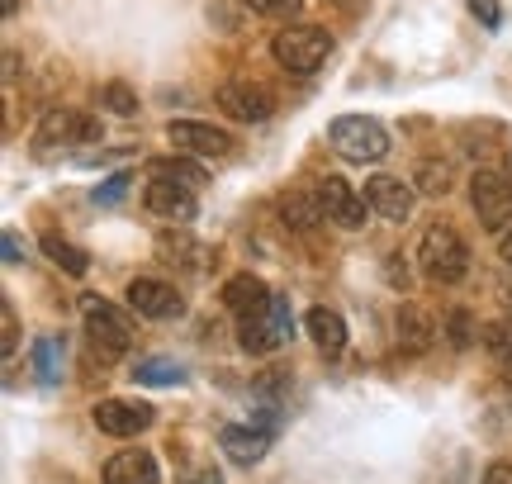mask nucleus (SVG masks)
<instances>
[{
	"label": "nucleus",
	"instance_id": "c756f323",
	"mask_svg": "<svg viewBox=\"0 0 512 484\" xmlns=\"http://www.w3.org/2000/svg\"><path fill=\"white\" fill-rule=\"evenodd\" d=\"M484 347L503 361V356H512V323H489L484 328Z\"/></svg>",
	"mask_w": 512,
	"mask_h": 484
},
{
	"label": "nucleus",
	"instance_id": "f257e3e1",
	"mask_svg": "<svg viewBox=\"0 0 512 484\" xmlns=\"http://www.w3.org/2000/svg\"><path fill=\"white\" fill-rule=\"evenodd\" d=\"M81 318H86L91 356H100V366H114V361L133 347V323H128L124 309H114L110 299L86 295L81 299Z\"/></svg>",
	"mask_w": 512,
	"mask_h": 484
},
{
	"label": "nucleus",
	"instance_id": "58836bf2",
	"mask_svg": "<svg viewBox=\"0 0 512 484\" xmlns=\"http://www.w3.org/2000/svg\"><path fill=\"white\" fill-rule=\"evenodd\" d=\"M503 375H508V385H512V356H503Z\"/></svg>",
	"mask_w": 512,
	"mask_h": 484
},
{
	"label": "nucleus",
	"instance_id": "a211bd4d",
	"mask_svg": "<svg viewBox=\"0 0 512 484\" xmlns=\"http://www.w3.org/2000/svg\"><path fill=\"white\" fill-rule=\"evenodd\" d=\"M280 219L294 228V233H313V228L323 224L328 214H323V200H318V190H285L280 195Z\"/></svg>",
	"mask_w": 512,
	"mask_h": 484
},
{
	"label": "nucleus",
	"instance_id": "b1692460",
	"mask_svg": "<svg viewBox=\"0 0 512 484\" xmlns=\"http://www.w3.org/2000/svg\"><path fill=\"white\" fill-rule=\"evenodd\" d=\"M152 176L157 181H176V186H190V190H200L209 176H204L200 162H185V157H162V162H152Z\"/></svg>",
	"mask_w": 512,
	"mask_h": 484
},
{
	"label": "nucleus",
	"instance_id": "f03ea898",
	"mask_svg": "<svg viewBox=\"0 0 512 484\" xmlns=\"http://www.w3.org/2000/svg\"><path fill=\"white\" fill-rule=\"evenodd\" d=\"M418 266L432 285H456L470 271V247L451 224H432L418 242Z\"/></svg>",
	"mask_w": 512,
	"mask_h": 484
},
{
	"label": "nucleus",
	"instance_id": "c9c22d12",
	"mask_svg": "<svg viewBox=\"0 0 512 484\" xmlns=\"http://www.w3.org/2000/svg\"><path fill=\"white\" fill-rule=\"evenodd\" d=\"M384 271H389V280H394L399 290H408V266H399V257H389V266H384Z\"/></svg>",
	"mask_w": 512,
	"mask_h": 484
},
{
	"label": "nucleus",
	"instance_id": "72a5a7b5",
	"mask_svg": "<svg viewBox=\"0 0 512 484\" xmlns=\"http://www.w3.org/2000/svg\"><path fill=\"white\" fill-rule=\"evenodd\" d=\"M479 484H512V466H508V461H494V466L484 470V480H479Z\"/></svg>",
	"mask_w": 512,
	"mask_h": 484
},
{
	"label": "nucleus",
	"instance_id": "20e7f679",
	"mask_svg": "<svg viewBox=\"0 0 512 484\" xmlns=\"http://www.w3.org/2000/svg\"><path fill=\"white\" fill-rule=\"evenodd\" d=\"M332 53V34L318 29V24H294V29H280L271 43V57L294 76H313Z\"/></svg>",
	"mask_w": 512,
	"mask_h": 484
},
{
	"label": "nucleus",
	"instance_id": "7c9ffc66",
	"mask_svg": "<svg viewBox=\"0 0 512 484\" xmlns=\"http://www.w3.org/2000/svg\"><path fill=\"white\" fill-rule=\"evenodd\" d=\"M15 347H19V318L10 304H0V352L15 356Z\"/></svg>",
	"mask_w": 512,
	"mask_h": 484
},
{
	"label": "nucleus",
	"instance_id": "2eb2a0df",
	"mask_svg": "<svg viewBox=\"0 0 512 484\" xmlns=\"http://www.w3.org/2000/svg\"><path fill=\"white\" fill-rule=\"evenodd\" d=\"M219 447L228 451V461H233V466L252 470L256 461L266 456V447H271V428H223Z\"/></svg>",
	"mask_w": 512,
	"mask_h": 484
},
{
	"label": "nucleus",
	"instance_id": "6e6552de",
	"mask_svg": "<svg viewBox=\"0 0 512 484\" xmlns=\"http://www.w3.org/2000/svg\"><path fill=\"white\" fill-rule=\"evenodd\" d=\"M219 110L228 119H238V124H261V119H271L275 114V95L266 86H256V81H223L219 86Z\"/></svg>",
	"mask_w": 512,
	"mask_h": 484
},
{
	"label": "nucleus",
	"instance_id": "4c0bfd02",
	"mask_svg": "<svg viewBox=\"0 0 512 484\" xmlns=\"http://www.w3.org/2000/svg\"><path fill=\"white\" fill-rule=\"evenodd\" d=\"M503 261L512 266V233H503Z\"/></svg>",
	"mask_w": 512,
	"mask_h": 484
},
{
	"label": "nucleus",
	"instance_id": "f3484780",
	"mask_svg": "<svg viewBox=\"0 0 512 484\" xmlns=\"http://www.w3.org/2000/svg\"><path fill=\"white\" fill-rule=\"evenodd\" d=\"M304 328H309V337H313V347L318 352H328V356H337L342 347H347V318L337 314V309H309L304 314Z\"/></svg>",
	"mask_w": 512,
	"mask_h": 484
},
{
	"label": "nucleus",
	"instance_id": "7ed1b4c3",
	"mask_svg": "<svg viewBox=\"0 0 512 484\" xmlns=\"http://www.w3.org/2000/svg\"><path fill=\"white\" fill-rule=\"evenodd\" d=\"M328 143L342 152L347 162H361V167H366V162H384L389 148H394V143H389V129H384L380 119H370V114H342V119H332Z\"/></svg>",
	"mask_w": 512,
	"mask_h": 484
},
{
	"label": "nucleus",
	"instance_id": "6ab92c4d",
	"mask_svg": "<svg viewBox=\"0 0 512 484\" xmlns=\"http://www.w3.org/2000/svg\"><path fill=\"white\" fill-rule=\"evenodd\" d=\"M157 480H162V470H157V461L147 451H119L105 466V484H157Z\"/></svg>",
	"mask_w": 512,
	"mask_h": 484
},
{
	"label": "nucleus",
	"instance_id": "ea45409f",
	"mask_svg": "<svg viewBox=\"0 0 512 484\" xmlns=\"http://www.w3.org/2000/svg\"><path fill=\"white\" fill-rule=\"evenodd\" d=\"M503 304H508V309H512V285H503Z\"/></svg>",
	"mask_w": 512,
	"mask_h": 484
},
{
	"label": "nucleus",
	"instance_id": "2f4dec72",
	"mask_svg": "<svg viewBox=\"0 0 512 484\" xmlns=\"http://www.w3.org/2000/svg\"><path fill=\"white\" fill-rule=\"evenodd\" d=\"M465 5H470V15H475L484 29H498V24H503V5H498V0H465Z\"/></svg>",
	"mask_w": 512,
	"mask_h": 484
},
{
	"label": "nucleus",
	"instance_id": "393cba45",
	"mask_svg": "<svg viewBox=\"0 0 512 484\" xmlns=\"http://www.w3.org/2000/svg\"><path fill=\"white\" fill-rule=\"evenodd\" d=\"M43 252H48V257H53L67 276H86V271H91V257H86L81 247H72L67 238H57V233H48V238H43Z\"/></svg>",
	"mask_w": 512,
	"mask_h": 484
},
{
	"label": "nucleus",
	"instance_id": "4be33fe9",
	"mask_svg": "<svg viewBox=\"0 0 512 484\" xmlns=\"http://www.w3.org/2000/svg\"><path fill=\"white\" fill-rule=\"evenodd\" d=\"M157 252H162V261H181V266H195V271L209 266V261H204L209 247H200L190 233H162V238H157Z\"/></svg>",
	"mask_w": 512,
	"mask_h": 484
},
{
	"label": "nucleus",
	"instance_id": "39448f33",
	"mask_svg": "<svg viewBox=\"0 0 512 484\" xmlns=\"http://www.w3.org/2000/svg\"><path fill=\"white\" fill-rule=\"evenodd\" d=\"M290 337H294V314L280 295H271V304H266L261 314H247L242 318V328H238L242 352H252V356L275 352V347H285Z\"/></svg>",
	"mask_w": 512,
	"mask_h": 484
},
{
	"label": "nucleus",
	"instance_id": "e433bc0d",
	"mask_svg": "<svg viewBox=\"0 0 512 484\" xmlns=\"http://www.w3.org/2000/svg\"><path fill=\"white\" fill-rule=\"evenodd\" d=\"M190 484H223V475L214 466H195V475H190Z\"/></svg>",
	"mask_w": 512,
	"mask_h": 484
},
{
	"label": "nucleus",
	"instance_id": "5701e85b",
	"mask_svg": "<svg viewBox=\"0 0 512 484\" xmlns=\"http://www.w3.org/2000/svg\"><path fill=\"white\" fill-rule=\"evenodd\" d=\"M62 361H67V342H62V337H38L34 342V371L43 385H57V380H62Z\"/></svg>",
	"mask_w": 512,
	"mask_h": 484
},
{
	"label": "nucleus",
	"instance_id": "c85d7f7f",
	"mask_svg": "<svg viewBox=\"0 0 512 484\" xmlns=\"http://www.w3.org/2000/svg\"><path fill=\"white\" fill-rule=\"evenodd\" d=\"M247 10L261 19H290L304 10V0H247Z\"/></svg>",
	"mask_w": 512,
	"mask_h": 484
},
{
	"label": "nucleus",
	"instance_id": "cd10ccee",
	"mask_svg": "<svg viewBox=\"0 0 512 484\" xmlns=\"http://www.w3.org/2000/svg\"><path fill=\"white\" fill-rule=\"evenodd\" d=\"M100 105H105V110L110 114H138V95L128 91L124 81H110V86H100Z\"/></svg>",
	"mask_w": 512,
	"mask_h": 484
},
{
	"label": "nucleus",
	"instance_id": "f704fd0d",
	"mask_svg": "<svg viewBox=\"0 0 512 484\" xmlns=\"http://www.w3.org/2000/svg\"><path fill=\"white\" fill-rule=\"evenodd\" d=\"M24 242H19V233H5V261H24Z\"/></svg>",
	"mask_w": 512,
	"mask_h": 484
},
{
	"label": "nucleus",
	"instance_id": "423d86ee",
	"mask_svg": "<svg viewBox=\"0 0 512 484\" xmlns=\"http://www.w3.org/2000/svg\"><path fill=\"white\" fill-rule=\"evenodd\" d=\"M34 143L43 157L57 148H72V143H105V124H100L95 114H81V110H48L34 133Z\"/></svg>",
	"mask_w": 512,
	"mask_h": 484
},
{
	"label": "nucleus",
	"instance_id": "dca6fc26",
	"mask_svg": "<svg viewBox=\"0 0 512 484\" xmlns=\"http://www.w3.org/2000/svg\"><path fill=\"white\" fill-rule=\"evenodd\" d=\"M223 304H228V309H233L238 318L261 314V309L271 304V290H266V280H261V276L242 271V276H233L228 285H223Z\"/></svg>",
	"mask_w": 512,
	"mask_h": 484
},
{
	"label": "nucleus",
	"instance_id": "f8f14e48",
	"mask_svg": "<svg viewBox=\"0 0 512 484\" xmlns=\"http://www.w3.org/2000/svg\"><path fill=\"white\" fill-rule=\"evenodd\" d=\"M157 413L147 404H133V399H100L95 404V428L110 432V437H138V432L152 428Z\"/></svg>",
	"mask_w": 512,
	"mask_h": 484
},
{
	"label": "nucleus",
	"instance_id": "1a4fd4ad",
	"mask_svg": "<svg viewBox=\"0 0 512 484\" xmlns=\"http://www.w3.org/2000/svg\"><path fill=\"white\" fill-rule=\"evenodd\" d=\"M166 138L176 143V152H195V157H228L233 152V138L214 124H200V119H171Z\"/></svg>",
	"mask_w": 512,
	"mask_h": 484
},
{
	"label": "nucleus",
	"instance_id": "ddd939ff",
	"mask_svg": "<svg viewBox=\"0 0 512 484\" xmlns=\"http://www.w3.org/2000/svg\"><path fill=\"white\" fill-rule=\"evenodd\" d=\"M318 200H323V214H328L337 228H361V224H366L370 200H361V195H356V190H351L342 176L318 181Z\"/></svg>",
	"mask_w": 512,
	"mask_h": 484
},
{
	"label": "nucleus",
	"instance_id": "a878e982",
	"mask_svg": "<svg viewBox=\"0 0 512 484\" xmlns=\"http://www.w3.org/2000/svg\"><path fill=\"white\" fill-rule=\"evenodd\" d=\"M441 333H446V342H451L456 352H465V347L475 342V318H470V309H451L446 323H441Z\"/></svg>",
	"mask_w": 512,
	"mask_h": 484
},
{
	"label": "nucleus",
	"instance_id": "aec40b11",
	"mask_svg": "<svg viewBox=\"0 0 512 484\" xmlns=\"http://www.w3.org/2000/svg\"><path fill=\"white\" fill-rule=\"evenodd\" d=\"M432 337H437L432 314H422L418 304H403L399 309V347H408V352H427Z\"/></svg>",
	"mask_w": 512,
	"mask_h": 484
},
{
	"label": "nucleus",
	"instance_id": "4468645a",
	"mask_svg": "<svg viewBox=\"0 0 512 484\" xmlns=\"http://www.w3.org/2000/svg\"><path fill=\"white\" fill-rule=\"evenodd\" d=\"M143 205L152 209L157 219H171V224H190V219L200 214L195 190H190V186H176V181H157V176H152V186H147Z\"/></svg>",
	"mask_w": 512,
	"mask_h": 484
},
{
	"label": "nucleus",
	"instance_id": "0eeeda50",
	"mask_svg": "<svg viewBox=\"0 0 512 484\" xmlns=\"http://www.w3.org/2000/svg\"><path fill=\"white\" fill-rule=\"evenodd\" d=\"M470 205H475L479 224L489 228V233H503L512 219V186L498 171H475L470 176Z\"/></svg>",
	"mask_w": 512,
	"mask_h": 484
},
{
	"label": "nucleus",
	"instance_id": "9b49d317",
	"mask_svg": "<svg viewBox=\"0 0 512 484\" xmlns=\"http://www.w3.org/2000/svg\"><path fill=\"white\" fill-rule=\"evenodd\" d=\"M366 200L370 209L380 214V219H389V224H408L413 219V186L408 181H399V176H370L366 181Z\"/></svg>",
	"mask_w": 512,
	"mask_h": 484
},
{
	"label": "nucleus",
	"instance_id": "473e14b6",
	"mask_svg": "<svg viewBox=\"0 0 512 484\" xmlns=\"http://www.w3.org/2000/svg\"><path fill=\"white\" fill-rule=\"evenodd\" d=\"M124 190H128V176H110V186L95 190V205H114V200H119Z\"/></svg>",
	"mask_w": 512,
	"mask_h": 484
},
{
	"label": "nucleus",
	"instance_id": "9d476101",
	"mask_svg": "<svg viewBox=\"0 0 512 484\" xmlns=\"http://www.w3.org/2000/svg\"><path fill=\"white\" fill-rule=\"evenodd\" d=\"M128 304L143 318H181L185 314V299L176 295V285H166V280H157V276L128 280Z\"/></svg>",
	"mask_w": 512,
	"mask_h": 484
},
{
	"label": "nucleus",
	"instance_id": "412c9836",
	"mask_svg": "<svg viewBox=\"0 0 512 484\" xmlns=\"http://www.w3.org/2000/svg\"><path fill=\"white\" fill-rule=\"evenodd\" d=\"M128 375H133L138 385H157V390H176V385H185V371L176 366V361H166V356H143Z\"/></svg>",
	"mask_w": 512,
	"mask_h": 484
},
{
	"label": "nucleus",
	"instance_id": "bb28decb",
	"mask_svg": "<svg viewBox=\"0 0 512 484\" xmlns=\"http://www.w3.org/2000/svg\"><path fill=\"white\" fill-rule=\"evenodd\" d=\"M413 181H418V195H446L451 190V167L446 162H422Z\"/></svg>",
	"mask_w": 512,
	"mask_h": 484
}]
</instances>
